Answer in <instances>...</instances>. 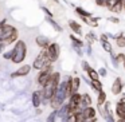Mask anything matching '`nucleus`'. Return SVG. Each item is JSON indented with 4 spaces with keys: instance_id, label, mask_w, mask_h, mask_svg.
Segmentation results:
<instances>
[{
    "instance_id": "28",
    "label": "nucleus",
    "mask_w": 125,
    "mask_h": 122,
    "mask_svg": "<svg viewBox=\"0 0 125 122\" xmlns=\"http://www.w3.org/2000/svg\"><path fill=\"white\" fill-rule=\"evenodd\" d=\"M81 102L83 103L85 106H92L93 105V98L89 93H83L82 94V98H81Z\"/></svg>"
},
{
    "instance_id": "32",
    "label": "nucleus",
    "mask_w": 125,
    "mask_h": 122,
    "mask_svg": "<svg viewBox=\"0 0 125 122\" xmlns=\"http://www.w3.org/2000/svg\"><path fill=\"white\" fill-rule=\"evenodd\" d=\"M83 52L85 55H87V56H93V46L89 43H85L83 46Z\"/></svg>"
},
{
    "instance_id": "27",
    "label": "nucleus",
    "mask_w": 125,
    "mask_h": 122,
    "mask_svg": "<svg viewBox=\"0 0 125 122\" xmlns=\"http://www.w3.org/2000/svg\"><path fill=\"white\" fill-rule=\"evenodd\" d=\"M85 39H86V43H89V44L93 46V43H94L95 40H98V36L95 35L94 31H89V32L85 35Z\"/></svg>"
},
{
    "instance_id": "14",
    "label": "nucleus",
    "mask_w": 125,
    "mask_h": 122,
    "mask_svg": "<svg viewBox=\"0 0 125 122\" xmlns=\"http://www.w3.org/2000/svg\"><path fill=\"white\" fill-rule=\"evenodd\" d=\"M114 117L116 119H125V106L120 101L114 106Z\"/></svg>"
},
{
    "instance_id": "44",
    "label": "nucleus",
    "mask_w": 125,
    "mask_h": 122,
    "mask_svg": "<svg viewBox=\"0 0 125 122\" xmlns=\"http://www.w3.org/2000/svg\"><path fill=\"white\" fill-rule=\"evenodd\" d=\"M116 122H125V119H117Z\"/></svg>"
},
{
    "instance_id": "5",
    "label": "nucleus",
    "mask_w": 125,
    "mask_h": 122,
    "mask_svg": "<svg viewBox=\"0 0 125 122\" xmlns=\"http://www.w3.org/2000/svg\"><path fill=\"white\" fill-rule=\"evenodd\" d=\"M16 30H18V28L15 27V26L7 23L6 18L1 19V20H0V43H3V42L6 40L8 36H11Z\"/></svg>"
},
{
    "instance_id": "39",
    "label": "nucleus",
    "mask_w": 125,
    "mask_h": 122,
    "mask_svg": "<svg viewBox=\"0 0 125 122\" xmlns=\"http://www.w3.org/2000/svg\"><path fill=\"white\" fill-rule=\"evenodd\" d=\"M102 106L106 109V110H109V111H113V106H112V102H110V101H106V102L104 103Z\"/></svg>"
},
{
    "instance_id": "26",
    "label": "nucleus",
    "mask_w": 125,
    "mask_h": 122,
    "mask_svg": "<svg viewBox=\"0 0 125 122\" xmlns=\"http://www.w3.org/2000/svg\"><path fill=\"white\" fill-rule=\"evenodd\" d=\"M86 76L90 79V81H93V79H101V78H100V75H98V71L95 70V68L93 67V66L86 71Z\"/></svg>"
},
{
    "instance_id": "33",
    "label": "nucleus",
    "mask_w": 125,
    "mask_h": 122,
    "mask_svg": "<svg viewBox=\"0 0 125 122\" xmlns=\"http://www.w3.org/2000/svg\"><path fill=\"white\" fill-rule=\"evenodd\" d=\"M97 71H98L100 78H105V76H108V67H106V66H101Z\"/></svg>"
},
{
    "instance_id": "48",
    "label": "nucleus",
    "mask_w": 125,
    "mask_h": 122,
    "mask_svg": "<svg viewBox=\"0 0 125 122\" xmlns=\"http://www.w3.org/2000/svg\"><path fill=\"white\" fill-rule=\"evenodd\" d=\"M0 15H1V9H0Z\"/></svg>"
},
{
    "instance_id": "31",
    "label": "nucleus",
    "mask_w": 125,
    "mask_h": 122,
    "mask_svg": "<svg viewBox=\"0 0 125 122\" xmlns=\"http://www.w3.org/2000/svg\"><path fill=\"white\" fill-rule=\"evenodd\" d=\"M57 119H58L57 110H51V111H50V114L47 115V118H46V122H57Z\"/></svg>"
},
{
    "instance_id": "6",
    "label": "nucleus",
    "mask_w": 125,
    "mask_h": 122,
    "mask_svg": "<svg viewBox=\"0 0 125 122\" xmlns=\"http://www.w3.org/2000/svg\"><path fill=\"white\" fill-rule=\"evenodd\" d=\"M52 71H54V67H52V65H51V66H49V67H44L43 70H41L38 73V75H36V84H38L41 89L47 83V81L50 79Z\"/></svg>"
},
{
    "instance_id": "4",
    "label": "nucleus",
    "mask_w": 125,
    "mask_h": 122,
    "mask_svg": "<svg viewBox=\"0 0 125 122\" xmlns=\"http://www.w3.org/2000/svg\"><path fill=\"white\" fill-rule=\"evenodd\" d=\"M51 65H54V63L50 62L49 56H47L46 50H41L39 54L35 56V59H34V62H32V65H31V66H32L34 70L41 71V70H43L44 67H49V66H51Z\"/></svg>"
},
{
    "instance_id": "17",
    "label": "nucleus",
    "mask_w": 125,
    "mask_h": 122,
    "mask_svg": "<svg viewBox=\"0 0 125 122\" xmlns=\"http://www.w3.org/2000/svg\"><path fill=\"white\" fill-rule=\"evenodd\" d=\"M82 113H83L85 119H87V118H95V117H97V109L93 107V106H87V107L85 109Z\"/></svg>"
},
{
    "instance_id": "15",
    "label": "nucleus",
    "mask_w": 125,
    "mask_h": 122,
    "mask_svg": "<svg viewBox=\"0 0 125 122\" xmlns=\"http://www.w3.org/2000/svg\"><path fill=\"white\" fill-rule=\"evenodd\" d=\"M81 87V76H71L70 75V90H71V94L73 93H77Z\"/></svg>"
},
{
    "instance_id": "8",
    "label": "nucleus",
    "mask_w": 125,
    "mask_h": 122,
    "mask_svg": "<svg viewBox=\"0 0 125 122\" xmlns=\"http://www.w3.org/2000/svg\"><path fill=\"white\" fill-rule=\"evenodd\" d=\"M31 70H32V66H31V65H23V66H19V67H18V70L12 71L10 76H11L12 79L26 78V76L31 73Z\"/></svg>"
},
{
    "instance_id": "40",
    "label": "nucleus",
    "mask_w": 125,
    "mask_h": 122,
    "mask_svg": "<svg viewBox=\"0 0 125 122\" xmlns=\"http://www.w3.org/2000/svg\"><path fill=\"white\" fill-rule=\"evenodd\" d=\"M11 56H12L11 50H10V51H4V52H3V59H6V60H11Z\"/></svg>"
},
{
    "instance_id": "2",
    "label": "nucleus",
    "mask_w": 125,
    "mask_h": 122,
    "mask_svg": "<svg viewBox=\"0 0 125 122\" xmlns=\"http://www.w3.org/2000/svg\"><path fill=\"white\" fill-rule=\"evenodd\" d=\"M61 81H62V76H61L59 71H52V74L50 76V79L47 81V83L42 87V93H43V105L42 106H46L50 103V99L54 95V91L58 87Z\"/></svg>"
},
{
    "instance_id": "21",
    "label": "nucleus",
    "mask_w": 125,
    "mask_h": 122,
    "mask_svg": "<svg viewBox=\"0 0 125 122\" xmlns=\"http://www.w3.org/2000/svg\"><path fill=\"white\" fill-rule=\"evenodd\" d=\"M74 12H75L77 15H78L79 18H90L92 16V12L86 11L85 8H82V7H74Z\"/></svg>"
},
{
    "instance_id": "13",
    "label": "nucleus",
    "mask_w": 125,
    "mask_h": 122,
    "mask_svg": "<svg viewBox=\"0 0 125 122\" xmlns=\"http://www.w3.org/2000/svg\"><path fill=\"white\" fill-rule=\"evenodd\" d=\"M67 26H69V28L71 30V32H73V34H75V35H78V36H82L83 31H82L81 23H78L77 20H69Z\"/></svg>"
},
{
    "instance_id": "36",
    "label": "nucleus",
    "mask_w": 125,
    "mask_h": 122,
    "mask_svg": "<svg viewBox=\"0 0 125 122\" xmlns=\"http://www.w3.org/2000/svg\"><path fill=\"white\" fill-rule=\"evenodd\" d=\"M117 1H118V0H108V1H106V6H105V8H108L109 11H112V8L114 7V4H116Z\"/></svg>"
},
{
    "instance_id": "25",
    "label": "nucleus",
    "mask_w": 125,
    "mask_h": 122,
    "mask_svg": "<svg viewBox=\"0 0 125 122\" xmlns=\"http://www.w3.org/2000/svg\"><path fill=\"white\" fill-rule=\"evenodd\" d=\"M18 39H19V31L16 30V31H15V32L11 35V36H8V38H7L6 40L3 42V43L6 44V46H10V44H14L15 42L18 40Z\"/></svg>"
},
{
    "instance_id": "22",
    "label": "nucleus",
    "mask_w": 125,
    "mask_h": 122,
    "mask_svg": "<svg viewBox=\"0 0 125 122\" xmlns=\"http://www.w3.org/2000/svg\"><path fill=\"white\" fill-rule=\"evenodd\" d=\"M114 42H116V46L118 47V48H125V35H124V32L117 34V38L114 39Z\"/></svg>"
},
{
    "instance_id": "11",
    "label": "nucleus",
    "mask_w": 125,
    "mask_h": 122,
    "mask_svg": "<svg viewBox=\"0 0 125 122\" xmlns=\"http://www.w3.org/2000/svg\"><path fill=\"white\" fill-rule=\"evenodd\" d=\"M97 111L101 114V117H102V119H104L105 122H116V121H117L116 117H114V113H113V111L106 110L104 106H98V107H97Z\"/></svg>"
},
{
    "instance_id": "7",
    "label": "nucleus",
    "mask_w": 125,
    "mask_h": 122,
    "mask_svg": "<svg viewBox=\"0 0 125 122\" xmlns=\"http://www.w3.org/2000/svg\"><path fill=\"white\" fill-rule=\"evenodd\" d=\"M47 52V56H49L50 62L55 63L58 59H59V55H61V46L55 42H51V43L47 46V48H44Z\"/></svg>"
},
{
    "instance_id": "47",
    "label": "nucleus",
    "mask_w": 125,
    "mask_h": 122,
    "mask_svg": "<svg viewBox=\"0 0 125 122\" xmlns=\"http://www.w3.org/2000/svg\"><path fill=\"white\" fill-rule=\"evenodd\" d=\"M121 1H122V3H124V1H125V0H121Z\"/></svg>"
},
{
    "instance_id": "29",
    "label": "nucleus",
    "mask_w": 125,
    "mask_h": 122,
    "mask_svg": "<svg viewBox=\"0 0 125 122\" xmlns=\"http://www.w3.org/2000/svg\"><path fill=\"white\" fill-rule=\"evenodd\" d=\"M113 14H121V12H124V3H122L121 0H118L116 4H114V7L112 8V11Z\"/></svg>"
},
{
    "instance_id": "50",
    "label": "nucleus",
    "mask_w": 125,
    "mask_h": 122,
    "mask_svg": "<svg viewBox=\"0 0 125 122\" xmlns=\"http://www.w3.org/2000/svg\"><path fill=\"white\" fill-rule=\"evenodd\" d=\"M124 97H125V95H124Z\"/></svg>"
},
{
    "instance_id": "10",
    "label": "nucleus",
    "mask_w": 125,
    "mask_h": 122,
    "mask_svg": "<svg viewBox=\"0 0 125 122\" xmlns=\"http://www.w3.org/2000/svg\"><path fill=\"white\" fill-rule=\"evenodd\" d=\"M124 87H125V83L122 81V78L121 76H117V78H114L113 83H112L110 91L113 95H120L122 93V90H124Z\"/></svg>"
},
{
    "instance_id": "45",
    "label": "nucleus",
    "mask_w": 125,
    "mask_h": 122,
    "mask_svg": "<svg viewBox=\"0 0 125 122\" xmlns=\"http://www.w3.org/2000/svg\"><path fill=\"white\" fill-rule=\"evenodd\" d=\"M122 66H124V70H125V62H124V63H122Z\"/></svg>"
},
{
    "instance_id": "43",
    "label": "nucleus",
    "mask_w": 125,
    "mask_h": 122,
    "mask_svg": "<svg viewBox=\"0 0 125 122\" xmlns=\"http://www.w3.org/2000/svg\"><path fill=\"white\" fill-rule=\"evenodd\" d=\"M4 50H6V44H4V43H0V55L4 52Z\"/></svg>"
},
{
    "instance_id": "3",
    "label": "nucleus",
    "mask_w": 125,
    "mask_h": 122,
    "mask_svg": "<svg viewBox=\"0 0 125 122\" xmlns=\"http://www.w3.org/2000/svg\"><path fill=\"white\" fill-rule=\"evenodd\" d=\"M11 62L15 65H20L24 62V59L27 58V43L23 39H18L14 43V47L11 50Z\"/></svg>"
},
{
    "instance_id": "30",
    "label": "nucleus",
    "mask_w": 125,
    "mask_h": 122,
    "mask_svg": "<svg viewBox=\"0 0 125 122\" xmlns=\"http://www.w3.org/2000/svg\"><path fill=\"white\" fill-rule=\"evenodd\" d=\"M109 59H110V63H112V67L113 68H118L120 67V62L117 60V56H116V52H110L109 54Z\"/></svg>"
},
{
    "instance_id": "34",
    "label": "nucleus",
    "mask_w": 125,
    "mask_h": 122,
    "mask_svg": "<svg viewBox=\"0 0 125 122\" xmlns=\"http://www.w3.org/2000/svg\"><path fill=\"white\" fill-rule=\"evenodd\" d=\"M71 48H73V51L75 52L78 56H83V55H85L83 47H78V46H74V44H71Z\"/></svg>"
},
{
    "instance_id": "19",
    "label": "nucleus",
    "mask_w": 125,
    "mask_h": 122,
    "mask_svg": "<svg viewBox=\"0 0 125 122\" xmlns=\"http://www.w3.org/2000/svg\"><path fill=\"white\" fill-rule=\"evenodd\" d=\"M89 86H90V89L94 90L95 93L104 90V84H102V81H101V79H93V81H90Z\"/></svg>"
},
{
    "instance_id": "16",
    "label": "nucleus",
    "mask_w": 125,
    "mask_h": 122,
    "mask_svg": "<svg viewBox=\"0 0 125 122\" xmlns=\"http://www.w3.org/2000/svg\"><path fill=\"white\" fill-rule=\"evenodd\" d=\"M57 113H58V119L67 117L69 114L71 113V111H70V107H69V103H67V102H65L63 105H61L57 109Z\"/></svg>"
},
{
    "instance_id": "38",
    "label": "nucleus",
    "mask_w": 125,
    "mask_h": 122,
    "mask_svg": "<svg viewBox=\"0 0 125 122\" xmlns=\"http://www.w3.org/2000/svg\"><path fill=\"white\" fill-rule=\"evenodd\" d=\"M42 11H43L44 14H46V16H50V18H54V14H52V12L50 11V9L47 8V7H42Z\"/></svg>"
},
{
    "instance_id": "12",
    "label": "nucleus",
    "mask_w": 125,
    "mask_h": 122,
    "mask_svg": "<svg viewBox=\"0 0 125 122\" xmlns=\"http://www.w3.org/2000/svg\"><path fill=\"white\" fill-rule=\"evenodd\" d=\"M51 43V40H50L49 38H47L46 35H36L35 36V44L39 47L41 50H44V48H47V46Z\"/></svg>"
},
{
    "instance_id": "24",
    "label": "nucleus",
    "mask_w": 125,
    "mask_h": 122,
    "mask_svg": "<svg viewBox=\"0 0 125 122\" xmlns=\"http://www.w3.org/2000/svg\"><path fill=\"white\" fill-rule=\"evenodd\" d=\"M106 101H108V95H106V93L104 91V90L98 91L97 93V106H102Z\"/></svg>"
},
{
    "instance_id": "20",
    "label": "nucleus",
    "mask_w": 125,
    "mask_h": 122,
    "mask_svg": "<svg viewBox=\"0 0 125 122\" xmlns=\"http://www.w3.org/2000/svg\"><path fill=\"white\" fill-rule=\"evenodd\" d=\"M69 38H70L71 44H74V46H78V47H83L85 46V42L82 40L78 35H75V34H70V36H69Z\"/></svg>"
},
{
    "instance_id": "42",
    "label": "nucleus",
    "mask_w": 125,
    "mask_h": 122,
    "mask_svg": "<svg viewBox=\"0 0 125 122\" xmlns=\"http://www.w3.org/2000/svg\"><path fill=\"white\" fill-rule=\"evenodd\" d=\"M94 1H95V4H97L98 7H105L108 0H94Z\"/></svg>"
},
{
    "instance_id": "46",
    "label": "nucleus",
    "mask_w": 125,
    "mask_h": 122,
    "mask_svg": "<svg viewBox=\"0 0 125 122\" xmlns=\"http://www.w3.org/2000/svg\"><path fill=\"white\" fill-rule=\"evenodd\" d=\"M124 12H125V1H124Z\"/></svg>"
},
{
    "instance_id": "9",
    "label": "nucleus",
    "mask_w": 125,
    "mask_h": 122,
    "mask_svg": "<svg viewBox=\"0 0 125 122\" xmlns=\"http://www.w3.org/2000/svg\"><path fill=\"white\" fill-rule=\"evenodd\" d=\"M31 105L34 106V109H39L43 105V93H42V89L32 91V94H31Z\"/></svg>"
},
{
    "instance_id": "41",
    "label": "nucleus",
    "mask_w": 125,
    "mask_h": 122,
    "mask_svg": "<svg viewBox=\"0 0 125 122\" xmlns=\"http://www.w3.org/2000/svg\"><path fill=\"white\" fill-rule=\"evenodd\" d=\"M108 20H109L110 23H113V24H118V23H120V19H118L117 16H109Z\"/></svg>"
},
{
    "instance_id": "35",
    "label": "nucleus",
    "mask_w": 125,
    "mask_h": 122,
    "mask_svg": "<svg viewBox=\"0 0 125 122\" xmlns=\"http://www.w3.org/2000/svg\"><path fill=\"white\" fill-rule=\"evenodd\" d=\"M90 67H92V66H90V63L87 62V60H82V62H81V68H82V71H85V73H86V71L89 70Z\"/></svg>"
},
{
    "instance_id": "18",
    "label": "nucleus",
    "mask_w": 125,
    "mask_h": 122,
    "mask_svg": "<svg viewBox=\"0 0 125 122\" xmlns=\"http://www.w3.org/2000/svg\"><path fill=\"white\" fill-rule=\"evenodd\" d=\"M46 22L49 23V24L51 26L52 28H54V30H55V32H62V31H63L62 26H61L59 23H58L57 20L54 19V18H50V16H46Z\"/></svg>"
},
{
    "instance_id": "23",
    "label": "nucleus",
    "mask_w": 125,
    "mask_h": 122,
    "mask_svg": "<svg viewBox=\"0 0 125 122\" xmlns=\"http://www.w3.org/2000/svg\"><path fill=\"white\" fill-rule=\"evenodd\" d=\"M101 48L104 50L105 52H108V54H110V52H113V44H112V42L109 40H101Z\"/></svg>"
},
{
    "instance_id": "37",
    "label": "nucleus",
    "mask_w": 125,
    "mask_h": 122,
    "mask_svg": "<svg viewBox=\"0 0 125 122\" xmlns=\"http://www.w3.org/2000/svg\"><path fill=\"white\" fill-rule=\"evenodd\" d=\"M116 56H117V60L120 62V65H122V63L125 62V54H124V52H120V54H116Z\"/></svg>"
},
{
    "instance_id": "1",
    "label": "nucleus",
    "mask_w": 125,
    "mask_h": 122,
    "mask_svg": "<svg viewBox=\"0 0 125 122\" xmlns=\"http://www.w3.org/2000/svg\"><path fill=\"white\" fill-rule=\"evenodd\" d=\"M71 95V90H70V75H67L65 79L59 82L58 87L55 89L54 95L50 99V107L52 110H57L61 105H63L65 102H67V98Z\"/></svg>"
},
{
    "instance_id": "49",
    "label": "nucleus",
    "mask_w": 125,
    "mask_h": 122,
    "mask_svg": "<svg viewBox=\"0 0 125 122\" xmlns=\"http://www.w3.org/2000/svg\"><path fill=\"white\" fill-rule=\"evenodd\" d=\"M0 67H1V65H0Z\"/></svg>"
}]
</instances>
